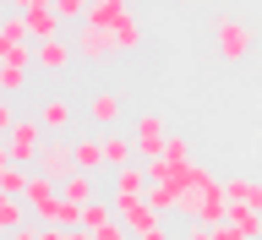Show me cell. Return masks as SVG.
<instances>
[{
	"label": "cell",
	"mask_w": 262,
	"mask_h": 240,
	"mask_svg": "<svg viewBox=\"0 0 262 240\" xmlns=\"http://www.w3.org/2000/svg\"><path fill=\"white\" fill-rule=\"evenodd\" d=\"M180 213H186L191 224H224V219H229V191H224V180H219V175H202L191 191H186Z\"/></svg>",
	"instance_id": "6da1fadb"
},
{
	"label": "cell",
	"mask_w": 262,
	"mask_h": 240,
	"mask_svg": "<svg viewBox=\"0 0 262 240\" xmlns=\"http://www.w3.org/2000/svg\"><path fill=\"white\" fill-rule=\"evenodd\" d=\"M49 142V126L38 120V115H22L11 131H6V153L0 159H16V164H38V153H44Z\"/></svg>",
	"instance_id": "7a4b0ae2"
},
{
	"label": "cell",
	"mask_w": 262,
	"mask_h": 240,
	"mask_svg": "<svg viewBox=\"0 0 262 240\" xmlns=\"http://www.w3.org/2000/svg\"><path fill=\"white\" fill-rule=\"evenodd\" d=\"M213 44H219V60L224 66H241L251 55V22L241 16H213Z\"/></svg>",
	"instance_id": "3957f363"
},
{
	"label": "cell",
	"mask_w": 262,
	"mask_h": 240,
	"mask_svg": "<svg viewBox=\"0 0 262 240\" xmlns=\"http://www.w3.org/2000/svg\"><path fill=\"white\" fill-rule=\"evenodd\" d=\"M33 169H38V175H49V180H66V175H77V142H66V137H49Z\"/></svg>",
	"instance_id": "277c9868"
},
{
	"label": "cell",
	"mask_w": 262,
	"mask_h": 240,
	"mask_svg": "<svg viewBox=\"0 0 262 240\" xmlns=\"http://www.w3.org/2000/svg\"><path fill=\"white\" fill-rule=\"evenodd\" d=\"M77 55L82 60H115L120 55V38L98 22H77Z\"/></svg>",
	"instance_id": "5b68a950"
},
{
	"label": "cell",
	"mask_w": 262,
	"mask_h": 240,
	"mask_svg": "<svg viewBox=\"0 0 262 240\" xmlns=\"http://www.w3.org/2000/svg\"><path fill=\"white\" fill-rule=\"evenodd\" d=\"M131 137H137V153H142V159H159L164 142H169L164 115H159V110H142V115H137V126H131Z\"/></svg>",
	"instance_id": "8992f818"
},
{
	"label": "cell",
	"mask_w": 262,
	"mask_h": 240,
	"mask_svg": "<svg viewBox=\"0 0 262 240\" xmlns=\"http://www.w3.org/2000/svg\"><path fill=\"white\" fill-rule=\"evenodd\" d=\"M33 115H38V120L49 126V137H66V131L77 126V104H71L66 93H49V98H44V104H38Z\"/></svg>",
	"instance_id": "52a82bcc"
},
{
	"label": "cell",
	"mask_w": 262,
	"mask_h": 240,
	"mask_svg": "<svg viewBox=\"0 0 262 240\" xmlns=\"http://www.w3.org/2000/svg\"><path fill=\"white\" fill-rule=\"evenodd\" d=\"M71 60H77V38H44V44H33V66L38 71H66Z\"/></svg>",
	"instance_id": "ba28073f"
},
{
	"label": "cell",
	"mask_w": 262,
	"mask_h": 240,
	"mask_svg": "<svg viewBox=\"0 0 262 240\" xmlns=\"http://www.w3.org/2000/svg\"><path fill=\"white\" fill-rule=\"evenodd\" d=\"M147 186H153V180H147V164L137 159V164H120V169H115V208H120V202H131V197H147Z\"/></svg>",
	"instance_id": "9c48e42d"
},
{
	"label": "cell",
	"mask_w": 262,
	"mask_h": 240,
	"mask_svg": "<svg viewBox=\"0 0 262 240\" xmlns=\"http://www.w3.org/2000/svg\"><path fill=\"white\" fill-rule=\"evenodd\" d=\"M120 224L131 229V235H147V229L164 224V213L147 202V197H131V202H120Z\"/></svg>",
	"instance_id": "30bf717a"
},
{
	"label": "cell",
	"mask_w": 262,
	"mask_h": 240,
	"mask_svg": "<svg viewBox=\"0 0 262 240\" xmlns=\"http://www.w3.org/2000/svg\"><path fill=\"white\" fill-rule=\"evenodd\" d=\"M131 0H93V6H88V16H82V22H98V28H110V33H120L131 22Z\"/></svg>",
	"instance_id": "8fae6325"
},
{
	"label": "cell",
	"mask_w": 262,
	"mask_h": 240,
	"mask_svg": "<svg viewBox=\"0 0 262 240\" xmlns=\"http://www.w3.org/2000/svg\"><path fill=\"white\" fill-rule=\"evenodd\" d=\"M88 120H93L98 131H115L120 126V93H115V88H98V93L88 98Z\"/></svg>",
	"instance_id": "7c38bea8"
},
{
	"label": "cell",
	"mask_w": 262,
	"mask_h": 240,
	"mask_svg": "<svg viewBox=\"0 0 262 240\" xmlns=\"http://www.w3.org/2000/svg\"><path fill=\"white\" fill-rule=\"evenodd\" d=\"M22 22H28V38H33V44H44V38H60V22H66V16L55 11V6H44V11H22Z\"/></svg>",
	"instance_id": "4fadbf2b"
},
{
	"label": "cell",
	"mask_w": 262,
	"mask_h": 240,
	"mask_svg": "<svg viewBox=\"0 0 262 240\" xmlns=\"http://www.w3.org/2000/svg\"><path fill=\"white\" fill-rule=\"evenodd\" d=\"M104 153H110V169H120V164H137L142 159V153H137V137H131V131H104Z\"/></svg>",
	"instance_id": "5bb4252c"
},
{
	"label": "cell",
	"mask_w": 262,
	"mask_h": 240,
	"mask_svg": "<svg viewBox=\"0 0 262 240\" xmlns=\"http://www.w3.org/2000/svg\"><path fill=\"white\" fill-rule=\"evenodd\" d=\"M115 219H120L115 197H93V202H82V229H110Z\"/></svg>",
	"instance_id": "9a60e30c"
},
{
	"label": "cell",
	"mask_w": 262,
	"mask_h": 240,
	"mask_svg": "<svg viewBox=\"0 0 262 240\" xmlns=\"http://www.w3.org/2000/svg\"><path fill=\"white\" fill-rule=\"evenodd\" d=\"M28 186H33V164L6 159V169H0V191H6V197H28Z\"/></svg>",
	"instance_id": "2e32d148"
},
{
	"label": "cell",
	"mask_w": 262,
	"mask_h": 240,
	"mask_svg": "<svg viewBox=\"0 0 262 240\" xmlns=\"http://www.w3.org/2000/svg\"><path fill=\"white\" fill-rule=\"evenodd\" d=\"M229 224L241 229L246 240H262V208H251V202H229Z\"/></svg>",
	"instance_id": "e0dca14e"
},
{
	"label": "cell",
	"mask_w": 262,
	"mask_h": 240,
	"mask_svg": "<svg viewBox=\"0 0 262 240\" xmlns=\"http://www.w3.org/2000/svg\"><path fill=\"white\" fill-rule=\"evenodd\" d=\"M28 197H0V235H11V229H22V224H33L28 219Z\"/></svg>",
	"instance_id": "ac0fdd59"
},
{
	"label": "cell",
	"mask_w": 262,
	"mask_h": 240,
	"mask_svg": "<svg viewBox=\"0 0 262 240\" xmlns=\"http://www.w3.org/2000/svg\"><path fill=\"white\" fill-rule=\"evenodd\" d=\"M110 164V153H104V137H77V169H104Z\"/></svg>",
	"instance_id": "d6986e66"
},
{
	"label": "cell",
	"mask_w": 262,
	"mask_h": 240,
	"mask_svg": "<svg viewBox=\"0 0 262 240\" xmlns=\"http://www.w3.org/2000/svg\"><path fill=\"white\" fill-rule=\"evenodd\" d=\"M60 191L71 197V202H93L98 186H93V175H88V169H77V175H66V180H60Z\"/></svg>",
	"instance_id": "ffe728a7"
},
{
	"label": "cell",
	"mask_w": 262,
	"mask_h": 240,
	"mask_svg": "<svg viewBox=\"0 0 262 240\" xmlns=\"http://www.w3.org/2000/svg\"><path fill=\"white\" fill-rule=\"evenodd\" d=\"M115 38H120V55H137V49H142V22L131 16V22H126L120 33H115Z\"/></svg>",
	"instance_id": "44dd1931"
},
{
	"label": "cell",
	"mask_w": 262,
	"mask_h": 240,
	"mask_svg": "<svg viewBox=\"0 0 262 240\" xmlns=\"http://www.w3.org/2000/svg\"><path fill=\"white\" fill-rule=\"evenodd\" d=\"M0 82H6V98H16L22 88H28V66H6V71H0Z\"/></svg>",
	"instance_id": "7402d4cb"
},
{
	"label": "cell",
	"mask_w": 262,
	"mask_h": 240,
	"mask_svg": "<svg viewBox=\"0 0 262 240\" xmlns=\"http://www.w3.org/2000/svg\"><path fill=\"white\" fill-rule=\"evenodd\" d=\"M88 6H93V0H55V11H60L66 22H82V16H88Z\"/></svg>",
	"instance_id": "603a6c76"
},
{
	"label": "cell",
	"mask_w": 262,
	"mask_h": 240,
	"mask_svg": "<svg viewBox=\"0 0 262 240\" xmlns=\"http://www.w3.org/2000/svg\"><path fill=\"white\" fill-rule=\"evenodd\" d=\"M164 159L186 164V159H191V142H186V137H169V142H164Z\"/></svg>",
	"instance_id": "cb8c5ba5"
},
{
	"label": "cell",
	"mask_w": 262,
	"mask_h": 240,
	"mask_svg": "<svg viewBox=\"0 0 262 240\" xmlns=\"http://www.w3.org/2000/svg\"><path fill=\"white\" fill-rule=\"evenodd\" d=\"M93 240H137V235H131V229H126V224H120V219H115V224H110V229H93Z\"/></svg>",
	"instance_id": "d4e9b609"
},
{
	"label": "cell",
	"mask_w": 262,
	"mask_h": 240,
	"mask_svg": "<svg viewBox=\"0 0 262 240\" xmlns=\"http://www.w3.org/2000/svg\"><path fill=\"white\" fill-rule=\"evenodd\" d=\"M6 240H44V224H38V219H33V224H22V229H11V235Z\"/></svg>",
	"instance_id": "484cf974"
},
{
	"label": "cell",
	"mask_w": 262,
	"mask_h": 240,
	"mask_svg": "<svg viewBox=\"0 0 262 240\" xmlns=\"http://www.w3.org/2000/svg\"><path fill=\"white\" fill-rule=\"evenodd\" d=\"M44 6H55V0H6V11H44Z\"/></svg>",
	"instance_id": "4316f807"
},
{
	"label": "cell",
	"mask_w": 262,
	"mask_h": 240,
	"mask_svg": "<svg viewBox=\"0 0 262 240\" xmlns=\"http://www.w3.org/2000/svg\"><path fill=\"white\" fill-rule=\"evenodd\" d=\"M186 240H213V224H191V235Z\"/></svg>",
	"instance_id": "83f0119b"
},
{
	"label": "cell",
	"mask_w": 262,
	"mask_h": 240,
	"mask_svg": "<svg viewBox=\"0 0 262 240\" xmlns=\"http://www.w3.org/2000/svg\"><path fill=\"white\" fill-rule=\"evenodd\" d=\"M137 240H169V235H164V224H159V229H147V235H137Z\"/></svg>",
	"instance_id": "f1b7e54d"
}]
</instances>
